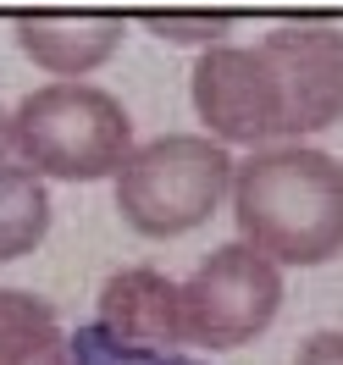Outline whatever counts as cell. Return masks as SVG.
Returning a JSON list of instances; mask_svg holds the SVG:
<instances>
[{
    "label": "cell",
    "mask_w": 343,
    "mask_h": 365,
    "mask_svg": "<svg viewBox=\"0 0 343 365\" xmlns=\"http://www.w3.org/2000/svg\"><path fill=\"white\" fill-rule=\"evenodd\" d=\"M238 244L282 266H327L343 255V160L310 144H266L232 166Z\"/></svg>",
    "instance_id": "6da1fadb"
},
{
    "label": "cell",
    "mask_w": 343,
    "mask_h": 365,
    "mask_svg": "<svg viewBox=\"0 0 343 365\" xmlns=\"http://www.w3.org/2000/svg\"><path fill=\"white\" fill-rule=\"evenodd\" d=\"M11 150L17 166L61 182H100L116 178L133 155V116L122 100L89 83H45L23 94L11 116Z\"/></svg>",
    "instance_id": "7a4b0ae2"
},
{
    "label": "cell",
    "mask_w": 343,
    "mask_h": 365,
    "mask_svg": "<svg viewBox=\"0 0 343 365\" xmlns=\"http://www.w3.org/2000/svg\"><path fill=\"white\" fill-rule=\"evenodd\" d=\"M232 188L227 144L200 133H160L133 144L116 172V210L138 238H183L205 227Z\"/></svg>",
    "instance_id": "3957f363"
},
{
    "label": "cell",
    "mask_w": 343,
    "mask_h": 365,
    "mask_svg": "<svg viewBox=\"0 0 343 365\" xmlns=\"http://www.w3.org/2000/svg\"><path fill=\"white\" fill-rule=\"evenodd\" d=\"M178 294H183V343L222 354L255 343L277 321L282 272L250 244H222L194 266L188 282H178Z\"/></svg>",
    "instance_id": "277c9868"
},
{
    "label": "cell",
    "mask_w": 343,
    "mask_h": 365,
    "mask_svg": "<svg viewBox=\"0 0 343 365\" xmlns=\"http://www.w3.org/2000/svg\"><path fill=\"white\" fill-rule=\"evenodd\" d=\"M188 94L216 144H282V94L260 45L200 50Z\"/></svg>",
    "instance_id": "5b68a950"
},
{
    "label": "cell",
    "mask_w": 343,
    "mask_h": 365,
    "mask_svg": "<svg viewBox=\"0 0 343 365\" xmlns=\"http://www.w3.org/2000/svg\"><path fill=\"white\" fill-rule=\"evenodd\" d=\"M255 45L266 50L282 94V144L327 133L343 122V28L332 23H282Z\"/></svg>",
    "instance_id": "8992f818"
},
{
    "label": "cell",
    "mask_w": 343,
    "mask_h": 365,
    "mask_svg": "<svg viewBox=\"0 0 343 365\" xmlns=\"http://www.w3.org/2000/svg\"><path fill=\"white\" fill-rule=\"evenodd\" d=\"M100 332L128 349H160L172 354L183 343V294L172 277H160L155 266H128V272L106 277L100 288Z\"/></svg>",
    "instance_id": "52a82bcc"
},
{
    "label": "cell",
    "mask_w": 343,
    "mask_h": 365,
    "mask_svg": "<svg viewBox=\"0 0 343 365\" xmlns=\"http://www.w3.org/2000/svg\"><path fill=\"white\" fill-rule=\"evenodd\" d=\"M122 34H128L122 17H23L17 45H23V56L34 67L56 72L61 83H78L83 72L111 61Z\"/></svg>",
    "instance_id": "ba28073f"
},
{
    "label": "cell",
    "mask_w": 343,
    "mask_h": 365,
    "mask_svg": "<svg viewBox=\"0 0 343 365\" xmlns=\"http://www.w3.org/2000/svg\"><path fill=\"white\" fill-rule=\"evenodd\" d=\"M50 238V188L28 166L0 160V260H23Z\"/></svg>",
    "instance_id": "9c48e42d"
},
{
    "label": "cell",
    "mask_w": 343,
    "mask_h": 365,
    "mask_svg": "<svg viewBox=\"0 0 343 365\" xmlns=\"http://www.w3.org/2000/svg\"><path fill=\"white\" fill-rule=\"evenodd\" d=\"M56 343H61V321L50 310V299L0 288V365H28Z\"/></svg>",
    "instance_id": "30bf717a"
},
{
    "label": "cell",
    "mask_w": 343,
    "mask_h": 365,
    "mask_svg": "<svg viewBox=\"0 0 343 365\" xmlns=\"http://www.w3.org/2000/svg\"><path fill=\"white\" fill-rule=\"evenodd\" d=\"M67 354L72 365H200V360H183V354H160V349H128V343L106 338L100 327H83L67 343Z\"/></svg>",
    "instance_id": "8fae6325"
},
{
    "label": "cell",
    "mask_w": 343,
    "mask_h": 365,
    "mask_svg": "<svg viewBox=\"0 0 343 365\" xmlns=\"http://www.w3.org/2000/svg\"><path fill=\"white\" fill-rule=\"evenodd\" d=\"M232 17H205V23H166V17H150V34L155 39H172V45H227Z\"/></svg>",
    "instance_id": "7c38bea8"
},
{
    "label": "cell",
    "mask_w": 343,
    "mask_h": 365,
    "mask_svg": "<svg viewBox=\"0 0 343 365\" xmlns=\"http://www.w3.org/2000/svg\"><path fill=\"white\" fill-rule=\"evenodd\" d=\"M294 365H343V332H316L299 343Z\"/></svg>",
    "instance_id": "4fadbf2b"
},
{
    "label": "cell",
    "mask_w": 343,
    "mask_h": 365,
    "mask_svg": "<svg viewBox=\"0 0 343 365\" xmlns=\"http://www.w3.org/2000/svg\"><path fill=\"white\" fill-rule=\"evenodd\" d=\"M28 365H72V354H67V343H56V349H45V354H34Z\"/></svg>",
    "instance_id": "5bb4252c"
},
{
    "label": "cell",
    "mask_w": 343,
    "mask_h": 365,
    "mask_svg": "<svg viewBox=\"0 0 343 365\" xmlns=\"http://www.w3.org/2000/svg\"><path fill=\"white\" fill-rule=\"evenodd\" d=\"M6 150H11V116L0 111V160H6Z\"/></svg>",
    "instance_id": "9a60e30c"
}]
</instances>
